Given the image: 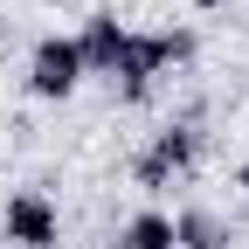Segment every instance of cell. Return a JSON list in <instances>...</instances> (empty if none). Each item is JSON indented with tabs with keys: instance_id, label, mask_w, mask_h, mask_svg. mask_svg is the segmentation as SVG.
<instances>
[{
	"instance_id": "6da1fadb",
	"label": "cell",
	"mask_w": 249,
	"mask_h": 249,
	"mask_svg": "<svg viewBox=\"0 0 249 249\" xmlns=\"http://www.w3.org/2000/svg\"><path fill=\"white\" fill-rule=\"evenodd\" d=\"M201 55V35L194 28H152V35H124V55H118V70H111V90H118V104H145L152 97V83L187 70V62Z\"/></svg>"
},
{
	"instance_id": "5b68a950",
	"label": "cell",
	"mask_w": 249,
	"mask_h": 249,
	"mask_svg": "<svg viewBox=\"0 0 249 249\" xmlns=\"http://www.w3.org/2000/svg\"><path fill=\"white\" fill-rule=\"evenodd\" d=\"M124 28L111 7H97V14H83V28H76V55H83V76H111L118 70V55H124Z\"/></svg>"
},
{
	"instance_id": "ba28073f",
	"label": "cell",
	"mask_w": 249,
	"mask_h": 249,
	"mask_svg": "<svg viewBox=\"0 0 249 249\" xmlns=\"http://www.w3.org/2000/svg\"><path fill=\"white\" fill-rule=\"evenodd\" d=\"M235 187H242V194H249V152H242V166H235Z\"/></svg>"
},
{
	"instance_id": "7a4b0ae2",
	"label": "cell",
	"mask_w": 249,
	"mask_h": 249,
	"mask_svg": "<svg viewBox=\"0 0 249 249\" xmlns=\"http://www.w3.org/2000/svg\"><path fill=\"white\" fill-rule=\"evenodd\" d=\"M201 118H173V124H160V132L145 139V152L132 160V180L145 187V194H166L173 180H187L201 166Z\"/></svg>"
},
{
	"instance_id": "3957f363",
	"label": "cell",
	"mask_w": 249,
	"mask_h": 249,
	"mask_svg": "<svg viewBox=\"0 0 249 249\" xmlns=\"http://www.w3.org/2000/svg\"><path fill=\"white\" fill-rule=\"evenodd\" d=\"M76 83H83L76 35H42L35 49H28V97H42V104H62V97H76Z\"/></svg>"
},
{
	"instance_id": "8992f818",
	"label": "cell",
	"mask_w": 249,
	"mask_h": 249,
	"mask_svg": "<svg viewBox=\"0 0 249 249\" xmlns=\"http://www.w3.org/2000/svg\"><path fill=\"white\" fill-rule=\"evenodd\" d=\"M173 249H235V229L214 208H180L173 214Z\"/></svg>"
},
{
	"instance_id": "52a82bcc",
	"label": "cell",
	"mask_w": 249,
	"mask_h": 249,
	"mask_svg": "<svg viewBox=\"0 0 249 249\" xmlns=\"http://www.w3.org/2000/svg\"><path fill=\"white\" fill-rule=\"evenodd\" d=\"M118 249H173V214H160V208H139L132 222L118 229Z\"/></svg>"
},
{
	"instance_id": "30bf717a",
	"label": "cell",
	"mask_w": 249,
	"mask_h": 249,
	"mask_svg": "<svg viewBox=\"0 0 249 249\" xmlns=\"http://www.w3.org/2000/svg\"><path fill=\"white\" fill-rule=\"evenodd\" d=\"M0 42H7V7H0Z\"/></svg>"
},
{
	"instance_id": "9c48e42d",
	"label": "cell",
	"mask_w": 249,
	"mask_h": 249,
	"mask_svg": "<svg viewBox=\"0 0 249 249\" xmlns=\"http://www.w3.org/2000/svg\"><path fill=\"white\" fill-rule=\"evenodd\" d=\"M187 7H201V14H214V7H229V0H187Z\"/></svg>"
},
{
	"instance_id": "277c9868",
	"label": "cell",
	"mask_w": 249,
	"mask_h": 249,
	"mask_svg": "<svg viewBox=\"0 0 249 249\" xmlns=\"http://www.w3.org/2000/svg\"><path fill=\"white\" fill-rule=\"evenodd\" d=\"M0 229H7L14 249H55L62 242V214H55V201L42 194V187H21V194L7 201V214H0Z\"/></svg>"
}]
</instances>
